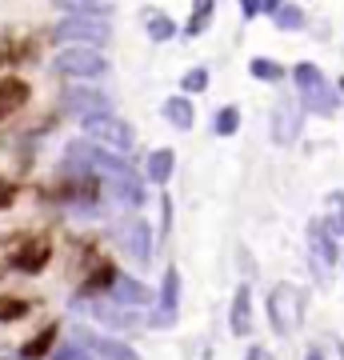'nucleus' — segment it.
I'll return each instance as SVG.
<instances>
[{
  "instance_id": "1",
  "label": "nucleus",
  "mask_w": 344,
  "mask_h": 360,
  "mask_svg": "<svg viewBox=\"0 0 344 360\" xmlns=\"http://www.w3.org/2000/svg\"><path fill=\"white\" fill-rule=\"evenodd\" d=\"M52 72L64 80H101L108 72V56L104 49H92V44H60L56 56H52Z\"/></svg>"
},
{
  "instance_id": "2",
  "label": "nucleus",
  "mask_w": 344,
  "mask_h": 360,
  "mask_svg": "<svg viewBox=\"0 0 344 360\" xmlns=\"http://www.w3.org/2000/svg\"><path fill=\"white\" fill-rule=\"evenodd\" d=\"M56 44H92V49H104L113 40V28H108V16H89V13H64L49 32Z\"/></svg>"
},
{
  "instance_id": "3",
  "label": "nucleus",
  "mask_w": 344,
  "mask_h": 360,
  "mask_svg": "<svg viewBox=\"0 0 344 360\" xmlns=\"http://www.w3.org/2000/svg\"><path fill=\"white\" fill-rule=\"evenodd\" d=\"M305 304H308L305 288H296V284H276V288L268 292V324H272V333L293 336L296 328L305 324Z\"/></svg>"
},
{
  "instance_id": "4",
  "label": "nucleus",
  "mask_w": 344,
  "mask_h": 360,
  "mask_svg": "<svg viewBox=\"0 0 344 360\" xmlns=\"http://www.w3.org/2000/svg\"><path fill=\"white\" fill-rule=\"evenodd\" d=\"M80 129L89 136L92 144H101V148H113V153H132V144H136V132L128 120H120L116 112H96V116H84L80 120Z\"/></svg>"
},
{
  "instance_id": "5",
  "label": "nucleus",
  "mask_w": 344,
  "mask_h": 360,
  "mask_svg": "<svg viewBox=\"0 0 344 360\" xmlns=\"http://www.w3.org/2000/svg\"><path fill=\"white\" fill-rule=\"evenodd\" d=\"M49 264H52V240L40 236V232L20 236V240L8 248V257H4V269L20 272V276H40Z\"/></svg>"
},
{
  "instance_id": "6",
  "label": "nucleus",
  "mask_w": 344,
  "mask_h": 360,
  "mask_svg": "<svg viewBox=\"0 0 344 360\" xmlns=\"http://www.w3.org/2000/svg\"><path fill=\"white\" fill-rule=\"evenodd\" d=\"M116 248L125 252L132 264H148L153 260V229H148V220L144 217H125L116 220Z\"/></svg>"
},
{
  "instance_id": "7",
  "label": "nucleus",
  "mask_w": 344,
  "mask_h": 360,
  "mask_svg": "<svg viewBox=\"0 0 344 360\" xmlns=\"http://www.w3.org/2000/svg\"><path fill=\"white\" fill-rule=\"evenodd\" d=\"M60 108L68 116L84 120V116H96V112H113V101L101 89H92L89 80H68L60 89Z\"/></svg>"
},
{
  "instance_id": "8",
  "label": "nucleus",
  "mask_w": 344,
  "mask_h": 360,
  "mask_svg": "<svg viewBox=\"0 0 344 360\" xmlns=\"http://www.w3.org/2000/svg\"><path fill=\"white\" fill-rule=\"evenodd\" d=\"M308 252H312V269H317L320 284H329V272L332 264L340 260V245H336V232L324 217H317L308 224Z\"/></svg>"
},
{
  "instance_id": "9",
  "label": "nucleus",
  "mask_w": 344,
  "mask_h": 360,
  "mask_svg": "<svg viewBox=\"0 0 344 360\" xmlns=\"http://www.w3.org/2000/svg\"><path fill=\"white\" fill-rule=\"evenodd\" d=\"M180 312V269L168 264L165 276H160V288H156V312H153V328H172Z\"/></svg>"
},
{
  "instance_id": "10",
  "label": "nucleus",
  "mask_w": 344,
  "mask_h": 360,
  "mask_svg": "<svg viewBox=\"0 0 344 360\" xmlns=\"http://www.w3.org/2000/svg\"><path fill=\"white\" fill-rule=\"evenodd\" d=\"M89 316L104 328H113V333H132V328H141V312L128 309V304H116V300H92L89 304Z\"/></svg>"
},
{
  "instance_id": "11",
  "label": "nucleus",
  "mask_w": 344,
  "mask_h": 360,
  "mask_svg": "<svg viewBox=\"0 0 344 360\" xmlns=\"http://www.w3.org/2000/svg\"><path fill=\"white\" fill-rule=\"evenodd\" d=\"M32 101V84L25 77H0V120L20 116Z\"/></svg>"
},
{
  "instance_id": "12",
  "label": "nucleus",
  "mask_w": 344,
  "mask_h": 360,
  "mask_svg": "<svg viewBox=\"0 0 344 360\" xmlns=\"http://www.w3.org/2000/svg\"><path fill=\"white\" fill-rule=\"evenodd\" d=\"M108 300L128 304V309H144V304H153V300H156V292L148 288V284H141L136 276H120V272H116L113 288H108Z\"/></svg>"
},
{
  "instance_id": "13",
  "label": "nucleus",
  "mask_w": 344,
  "mask_h": 360,
  "mask_svg": "<svg viewBox=\"0 0 344 360\" xmlns=\"http://www.w3.org/2000/svg\"><path fill=\"white\" fill-rule=\"evenodd\" d=\"M160 116H165V124H172L177 132H192L196 124V104H192L189 92H172L160 101Z\"/></svg>"
},
{
  "instance_id": "14",
  "label": "nucleus",
  "mask_w": 344,
  "mask_h": 360,
  "mask_svg": "<svg viewBox=\"0 0 344 360\" xmlns=\"http://www.w3.org/2000/svg\"><path fill=\"white\" fill-rule=\"evenodd\" d=\"M229 333L232 336H253V284H236L229 309Z\"/></svg>"
},
{
  "instance_id": "15",
  "label": "nucleus",
  "mask_w": 344,
  "mask_h": 360,
  "mask_svg": "<svg viewBox=\"0 0 344 360\" xmlns=\"http://www.w3.org/2000/svg\"><path fill=\"white\" fill-rule=\"evenodd\" d=\"M80 340L92 348V356H101V360H144L136 348L125 345V340H116V336H89V333H80Z\"/></svg>"
},
{
  "instance_id": "16",
  "label": "nucleus",
  "mask_w": 344,
  "mask_h": 360,
  "mask_svg": "<svg viewBox=\"0 0 344 360\" xmlns=\"http://www.w3.org/2000/svg\"><path fill=\"white\" fill-rule=\"evenodd\" d=\"M172 172H177V153L172 148H153L148 160H144V180L156 184V188H165L168 180H172Z\"/></svg>"
},
{
  "instance_id": "17",
  "label": "nucleus",
  "mask_w": 344,
  "mask_h": 360,
  "mask_svg": "<svg viewBox=\"0 0 344 360\" xmlns=\"http://www.w3.org/2000/svg\"><path fill=\"white\" fill-rule=\"evenodd\" d=\"M141 20H144V32H148V40H156V44H168V40L180 37V25L165 13V8H144Z\"/></svg>"
},
{
  "instance_id": "18",
  "label": "nucleus",
  "mask_w": 344,
  "mask_h": 360,
  "mask_svg": "<svg viewBox=\"0 0 344 360\" xmlns=\"http://www.w3.org/2000/svg\"><path fill=\"white\" fill-rule=\"evenodd\" d=\"M56 336H60V324L56 321H49L40 333H32L20 345V360H44V356H52V348H56Z\"/></svg>"
},
{
  "instance_id": "19",
  "label": "nucleus",
  "mask_w": 344,
  "mask_h": 360,
  "mask_svg": "<svg viewBox=\"0 0 344 360\" xmlns=\"http://www.w3.org/2000/svg\"><path fill=\"white\" fill-rule=\"evenodd\" d=\"M300 104H305V112H317V116H336V104H340V96H332L329 92V80L320 77L312 89L300 92Z\"/></svg>"
},
{
  "instance_id": "20",
  "label": "nucleus",
  "mask_w": 344,
  "mask_h": 360,
  "mask_svg": "<svg viewBox=\"0 0 344 360\" xmlns=\"http://www.w3.org/2000/svg\"><path fill=\"white\" fill-rule=\"evenodd\" d=\"M212 16H217V0H192V8H189V20L180 25V37H204V28L212 25Z\"/></svg>"
},
{
  "instance_id": "21",
  "label": "nucleus",
  "mask_w": 344,
  "mask_h": 360,
  "mask_svg": "<svg viewBox=\"0 0 344 360\" xmlns=\"http://www.w3.org/2000/svg\"><path fill=\"white\" fill-rule=\"evenodd\" d=\"M300 136V112H296L293 104H288V112H284V104L272 112V141L276 144H293Z\"/></svg>"
},
{
  "instance_id": "22",
  "label": "nucleus",
  "mask_w": 344,
  "mask_h": 360,
  "mask_svg": "<svg viewBox=\"0 0 344 360\" xmlns=\"http://www.w3.org/2000/svg\"><path fill=\"white\" fill-rule=\"evenodd\" d=\"M248 77L260 80V84H284L288 80V68L281 60H272V56H253L248 60Z\"/></svg>"
},
{
  "instance_id": "23",
  "label": "nucleus",
  "mask_w": 344,
  "mask_h": 360,
  "mask_svg": "<svg viewBox=\"0 0 344 360\" xmlns=\"http://www.w3.org/2000/svg\"><path fill=\"white\" fill-rule=\"evenodd\" d=\"M32 300L28 296H16V292H0V324H20L32 316Z\"/></svg>"
},
{
  "instance_id": "24",
  "label": "nucleus",
  "mask_w": 344,
  "mask_h": 360,
  "mask_svg": "<svg viewBox=\"0 0 344 360\" xmlns=\"http://www.w3.org/2000/svg\"><path fill=\"white\" fill-rule=\"evenodd\" d=\"M272 25L284 28V32H300V28H308V16H305V8H300L296 0H284L281 8L272 13Z\"/></svg>"
},
{
  "instance_id": "25",
  "label": "nucleus",
  "mask_w": 344,
  "mask_h": 360,
  "mask_svg": "<svg viewBox=\"0 0 344 360\" xmlns=\"http://www.w3.org/2000/svg\"><path fill=\"white\" fill-rule=\"evenodd\" d=\"M212 132H217V136H236V132H241V108H236V104L217 108V116H212Z\"/></svg>"
},
{
  "instance_id": "26",
  "label": "nucleus",
  "mask_w": 344,
  "mask_h": 360,
  "mask_svg": "<svg viewBox=\"0 0 344 360\" xmlns=\"http://www.w3.org/2000/svg\"><path fill=\"white\" fill-rule=\"evenodd\" d=\"M208 80H212V72L204 65H192L184 77H180V92H189V96H200V92H208Z\"/></svg>"
},
{
  "instance_id": "27",
  "label": "nucleus",
  "mask_w": 344,
  "mask_h": 360,
  "mask_svg": "<svg viewBox=\"0 0 344 360\" xmlns=\"http://www.w3.org/2000/svg\"><path fill=\"white\" fill-rule=\"evenodd\" d=\"M320 77H324V72H320L317 65H308V60H305V65H296L293 72H288V80H293V84H296V92H305V89H312V84H317Z\"/></svg>"
},
{
  "instance_id": "28",
  "label": "nucleus",
  "mask_w": 344,
  "mask_h": 360,
  "mask_svg": "<svg viewBox=\"0 0 344 360\" xmlns=\"http://www.w3.org/2000/svg\"><path fill=\"white\" fill-rule=\"evenodd\" d=\"M52 360H92V348L84 345V340H80V345H72V340H68V345L52 348Z\"/></svg>"
},
{
  "instance_id": "29",
  "label": "nucleus",
  "mask_w": 344,
  "mask_h": 360,
  "mask_svg": "<svg viewBox=\"0 0 344 360\" xmlns=\"http://www.w3.org/2000/svg\"><path fill=\"white\" fill-rule=\"evenodd\" d=\"M329 212L332 217H324V220L332 224L336 236H344V193H329Z\"/></svg>"
},
{
  "instance_id": "30",
  "label": "nucleus",
  "mask_w": 344,
  "mask_h": 360,
  "mask_svg": "<svg viewBox=\"0 0 344 360\" xmlns=\"http://www.w3.org/2000/svg\"><path fill=\"white\" fill-rule=\"evenodd\" d=\"M16 196H20L16 180H0V212H4V208H13V205H16Z\"/></svg>"
},
{
  "instance_id": "31",
  "label": "nucleus",
  "mask_w": 344,
  "mask_h": 360,
  "mask_svg": "<svg viewBox=\"0 0 344 360\" xmlns=\"http://www.w3.org/2000/svg\"><path fill=\"white\" fill-rule=\"evenodd\" d=\"M241 16H244V20H256V16H265V0H241Z\"/></svg>"
},
{
  "instance_id": "32",
  "label": "nucleus",
  "mask_w": 344,
  "mask_h": 360,
  "mask_svg": "<svg viewBox=\"0 0 344 360\" xmlns=\"http://www.w3.org/2000/svg\"><path fill=\"white\" fill-rule=\"evenodd\" d=\"M168 229H172V200L160 196V236H168Z\"/></svg>"
},
{
  "instance_id": "33",
  "label": "nucleus",
  "mask_w": 344,
  "mask_h": 360,
  "mask_svg": "<svg viewBox=\"0 0 344 360\" xmlns=\"http://www.w3.org/2000/svg\"><path fill=\"white\" fill-rule=\"evenodd\" d=\"M244 360H276V356H272V352H268L265 345H253L248 352H244Z\"/></svg>"
},
{
  "instance_id": "34",
  "label": "nucleus",
  "mask_w": 344,
  "mask_h": 360,
  "mask_svg": "<svg viewBox=\"0 0 344 360\" xmlns=\"http://www.w3.org/2000/svg\"><path fill=\"white\" fill-rule=\"evenodd\" d=\"M281 4H284V0H265V16H272L276 8H281Z\"/></svg>"
},
{
  "instance_id": "35",
  "label": "nucleus",
  "mask_w": 344,
  "mask_h": 360,
  "mask_svg": "<svg viewBox=\"0 0 344 360\" xmlns=\"http://www.w3.org/2000/svg\"><path fill=\"white\" fill-rule=\"evenodd\" d=\"M305 360H324V352H320V348L312 345V348H308V352H305Z\"/></svg>"
},
{
  "instance_id": "36",
  "label": "nucleus",
  "mask_w": 344,
  "mask_h": 360,
  "mask_svg": "<svg viewBox=\"0 0 344 360\" xmlns=\"http://www.w3.org/2000/svg\"><path fill=\"white\" fill-rule=\"evenodd\" d=\"M0 276H4V264H0Z\"/></svg>"
}]
</instances>
